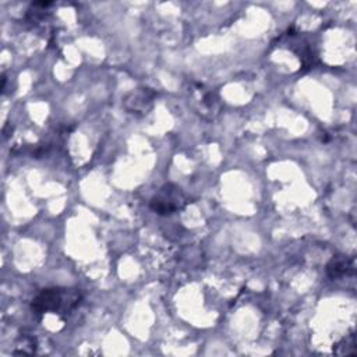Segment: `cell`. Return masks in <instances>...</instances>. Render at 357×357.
Listing matches in <instances>:
<instances>
[{"label": "cell", "mask_w": 357, "mask_h": 357, "mask_svg": "<svg viewBox=\"0 0 357 357\" xmlns=\"http://www.w3.org/2000/svg\"><path fill=\"white\" fill-rule=\"evenodd\" d=\"M82 300V293L75 287H47L40 290L31 303V310L38 314L53 312L60 317L75 310Z\"/></svg>", "instance_id": "6da1fadb"}, {"label": "cell", "mask_w": 357, "mask_h": 357, "mask_svg": "<svg viewBox=\"0 0 357 357\" xmlns=\"http://www.w3.org/2000/svg\"><path fill=\"white\" fill-rule=\"evenodd\" d=\"M187 204L188 198L181 187L173 183H166L153 194L149 201V208L158 215L167 216L184 209Z\"/></svg>", "instance_id": "7a4b0ae2"}, {"label": "cell", "mask_w": 357, "mask_h": 357, "mask_svg": "<svg viewBox=\"0 0 357 357\" xmlns=\"http://www.w3.org/2000/svg\"><path fill=\"white\" fill-rule=\"evenodd\" d=\"M155 99L156 92L152 88L138 86L124 96L123 105L128 113L135 116H144L152 109Z\"/></svg>", "instance_id": "3957f363"}, {"label": "cell", "mask_w": 357, "mask_h": 357, "mask_svg": "<svg viewBox=\"0 0 357 357\" xmlns=\"http://www.w3.org/2000/svg\"><path fill=\"white\" fill-rule=\"evenodd\" d=\"M194 102L197 112L206 119H213L220 110V98L213 91L197 89Z\"/></svg>", "instance_id": "277c9868"}, {"label": "cell", "mask_w": 357, "mask_h": 357, "mask_svg": "<svg viewBox=\"0 0 357 357\" xmlns=\"http://www.w3.org/2000/svg\"><path fill=\"white\" fill-rule=\"evenodd\" d=\"M354 272H356L354 257L339 254V255H333L326 264V275L333 280L354 275Z\"/></svg>", "instance_id": "5b68a950"}, {"label": "cell", "mask_w": 357, "mask_h": 357, "mask_svg": "<svg viewBox=\"0 0 357 357\" xmlns=\"http://www.w3.org/2000/svg\"><path fill=\"white\" fill-rule=\"evenodd\" d=\"M333 353L337 356H356V335L350 332L349 335L343 336L339 342H336L332 347Z\"/></svg>", "instance_id": "8992f818"}, {"label": "cell", "mask_w": 357, "mask_h": 357, "mask_svg": "<svg viewBox=\"0 0 357 357\" xmlns=\"http://www.w3.org/2000/svg\"><path fill=\"white\" fill-rule=\"evenodd\" d=\"M36 350V340L32 336L28 335H21L20 336V343L17 349L13 351L14 354H32Z\"/></svg>", "instance_id": "52a82bcc"}]
</instances>
